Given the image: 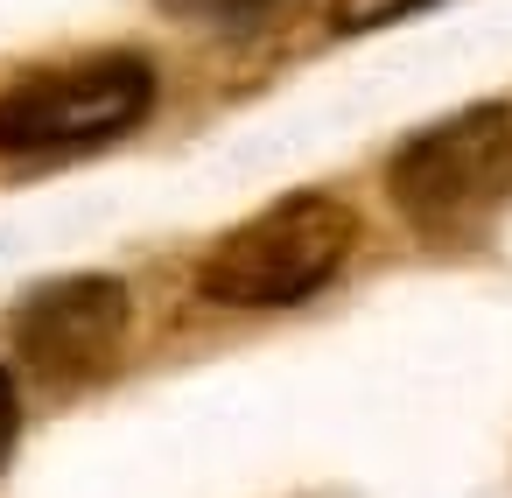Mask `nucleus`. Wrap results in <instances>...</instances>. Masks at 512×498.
<instances>
[{
    "label": "nucleus",
    "mask_w": 512,
    "mask_h": 498,
    "mask_svg": "<svg viewBox=\"0 0 512 498\" xmlns=\"http://www.w3.org/2000/svg\"><path fill=\"white\" fill-rule=\"evenodd\" d=\"M162 8L176 22H253V15L274 8V0H162Z\"/></svg>",
    "instance_id": "nucleus-6"
},
{
    "label": "nucleus",
    "mask_w": 512,
    "mask_h": 498,
    "mask_svg": "<svg viewBox=\"0 0 512 498\" xmlns=\"http://www.w3.org/2000/svg\"><path fill=\"white\" fill-rule=\"evenodd\" d=\"M15 344L50 386H92L127 344V288L113 274H64L22 295Z\"/></svg>",
    "instance_id": "nucleus-4"
},
{
    "label": "nucleus",
    "mask_w": 512,
    "mask_h": 498,
    "mask_svg": "<svg viewBox=\"0 0 512 498\" xmlns=\"http://www.w3.org/2000/svg\"><path fill=\"white\" fill-rule=\"evenodd\" d=\"M358 246V218L351 204L323 197V190H295L281 204H267L260 218H246L239 232H225L204 267L197 288L218 309H288L309 302L316 288L337 281V267Z\"/></svg>",
    "instance_id": "nucleus-1"
},
{
    "label": "nucleus",
    "mask_w": 512,
    "mask_h": 498,
    "mask_svg": "<svg viewBox=\"0 0 512 498\" xmlns=\"http://www.w3.org/2000/svg\"><path fill=\"white\" fill-rule=\"evenodd\" d=\"M421 8H435V0H330V29L337 36H372V29H393Z\"/></svg>",
    "instance_id": "nucleus-5"
},
{
    "label": "nucleus",
    "mask_w": 512,
    "mask_h": 498,
    "mask_svg": "<svg viewBox=\"0 0 512 498\" xmlns=\"http://www.w3.org/2000/svg\"><path fill=\"white\" fill-rule=\"evenodd\" d=\"M15 435H22V393H15V379H8V372H0V463H8Z\"/></svg>",
    "instance_id": "nucleus-7"
},
{
    "label": "nucleus",
    "mask_w": 512,
    "mask_h": 498,
    "mask_svg": "<svg viewBox=\"0 0 512 498\" xmlns=\"http://www.w3.org/2000/svg\"><path fill=\"white\" fill-rule=\"evenodd\" d=\"M155 113V64L134 50L78 57L57 71L22 78L15 92H0V155H85L120 134H134Z\"/></svg>",
    "instance_id": "nucleus-3"
},
{
    "label": "nucleus",
    "mask_w": 512,
    "mask_h": 498,
    "mask_svg": "<svg viewBox=\"0 0 512 498\" xmlns=\"http://www.w3.org/2000/svg\"><path fill=\"white\" fill-rule=\"evenodd\" d=\"M386 197L421 239H463L512 197V106H463L386 162Z\"/></svg>",
    "instance_id": "nucleus-2"
}]
</instances>
